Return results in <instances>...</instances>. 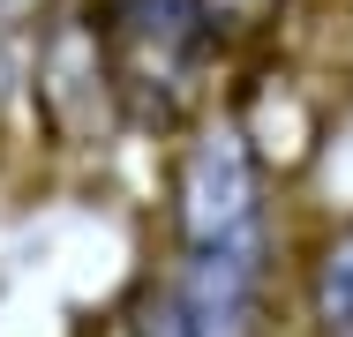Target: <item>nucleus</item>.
Returning <instances> with one entry per match:
<instances>
[{
	"mask_svg": "<svg viewBox=\"0 0 353 337\" xmlns=\"http://www.w3.org/2000/svg\"><path fill=\"white\" fill-rule=\"evenodd\" d=\"M83 8L128 135L181 142L211 120L218 61H225V23L211 15V0H83Z\"/></svg>",
	"mask_w": 353,
	"mask_h": 337,
	"instance_id": "1",
	"label": "nucleus"
},
{
	"mask_svg": "<svg viewBox=\"0 0 353 337\" xmlns=\"http://www.w3.org/2000/svg\"><path fill=\"white\" fill-rule=\"evenodd\" d=\"M165 248L173 255H279L271 225V157L241 128V113H211L165 157Z\"/></svg>",
	"mask_w": 353,
	"mask_h": 337,
	"instance_id": "2",
	"label": "nucleus"
},
{
	"mask_svg": "<svg viewBox=\"0 0 353 337\" xmlns=\"http://www.w3.org/2000/svg\"><path fill=\"white\" fill-rule=\"evenodd\" d=\"M38 113L61 142H83L90 128H121L113 113V83H105V53L90 30V8L68 0L46 30H38Z\"/></svg>",
	"mask_w": 353,
	"mask_h": 337,
	"instance_id": "3",
	"label": "nucleus"
},
{
	"mask_svg": "<svg viewBox=\"0 0 353 337\" xmlns=\"http://www.w3.org/2000/svg\"><path fill=\"white\" fill-rule=\"evenodd\" d=\"M293 307L308 337H353V210L293 255Z\"/></svg>",
	"mask_w": 353,
	"mask_h": 337,
	"instance_id": "4",
	"label": "nucleus"
},
{
	"mask_svg": "<svg viewBox=\"0 0 353 337\" xmlns=\"http://www.w3.org/2000/svg\"><path fill=\"white\" fill-rule=\"evenodd\" d=\"M121 337H196L188 330V307H181V292H173L165 270L136 277V292H128V307H121Z\"/></svg>",
	"mask_w": 353,
	"mask_h": 337,
	"instance_id": "5",
	"label": "nucleus"
},
{
	"mask_svg": "<svg viewBox=\"0 0 353 337\" xmlns=\"http://www.w3.org/2000/svg\"><path fill=\"white\" fill-rule=\"evenodd\" d=\"M293 0H211V15L225 23V38H256V30H271Z\"/></svg>",
	"mask_w": 353,
	"mask_h": 337,
	"instance_id": "6",
	"label": "nucleus"
},
{
	"mask_svg": "<svg viewBox=\"0 0 353 337\" xmlns=\"http://www.w3.org/2000/svg\"><path fill=\"white\" fill-rule=\"evenodd\" d=\"M15 98V38H8V23H0V105Z\"/></svg>",
	"mask_w": 353,
	"mask_h": 337,
	"instance_id": "7",
	"label": "nucleus"
}]
</instances>
